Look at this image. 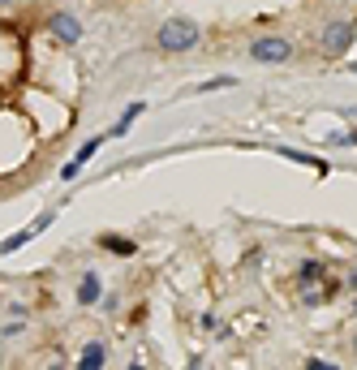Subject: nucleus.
<instances>
[{
    "mask_svg": "<svg viewBox=\"0 0 357 370\" xmlns=\"http://www.w3.org/2000/svg\"><path fill=\"white\" fill-rule=\"evenodd\" d=\"M353 116H357V112H353Z\"/></svg>",
    "mask_w": 357,
    "mask_h": 370,
    "instance_id": "obj_20",
    "label": "nucleus"
},
{
    "mask_svg": "<svg viewBox=\"0 0 357 370\" xmlns=\"http://www.w3.org/2000/svg\"><path fill=\"white\" fill-rule=\"evenodd\" d=\"M280 155L284 160H293V164H305V168H314L319 177L327 172V160H319V155H305V151H293V146H280Z\"/></svg>",
    "mask_w": 357,
    "mask_h": 370,
    "instance_id": "obj_10",
    "label": "nucleus"
},
{
    "mask_svg": "<svg viewBox=\"0 0 357 370\" xmlns=\"http://www.w3.org/2000/svg\"><path fill=\"white\" fill-rule=\"evenodd\" d=\"M104 362H108V344L104 340H91L86 349H82V357H78V370H104Z\"/></svg>",
    "mask_w": 357,
    "mask_h": 370,
    "instance_id": "obj_7",
    "label": "nucleus"
},
{
    "mask_svg": "<svg viewBox=\"0 0 357 370\" xmlns=\"http://www.w3.org/2000/svg\"><path fill=\"white\" fill-rule=\"evenodd\" d=\"M353 353H357V336H353Z\"/></svg>",
    "mask_w": 357,
    "mask_h": 370,
    "instance_id": "obj_18",
    "label": "nucleus"
},
{
    "mask_svg": "<svg viewBox=\"0 0 357 370\" xmlns=\"http://www.w3.org/2000/svg\"><path fill=\"white\" fill-rule=\"evenodd\" d=\"M155 43L164 52H190V47H198V26L190 17H168L160 26V35H155Z\"/></svg>",
    "mask_w": 357,
    "mask_h": 370,
    "instance_id": "obj_1",
    "label": "nucleus"
},
{
    "mask_svg": "<svg viewBox=\"0 0 357 370\" xmlns=\"http://www.w3.org/2000/svg\"><path fill=\"white\" fill-rule=\"evenodd\" d=\"M233 86H237V78H228V73H224V78L202 82V86H198V95H202V91H233Z\"/></svg>",
    "mask_w": 357,
    "mask_h": 370,
    "instance_id": "obj_12",
    "label": "nucleus"
},
{
    "mask_svg": "<svg viewBox=\"0 0 357 370\" xmlns=\"http://www.w3.org/2000/svg\"><path fill=\"white\" fill-rule=\"evenodd\" d=\"M323 271H327V267H323L319 259H305V263L297 267V280H301V284H310V280H323Z\"/></svg>",
    "mask_w": 357,
    "mask_h": 370,
    "instance_id": "obj_11",
    "label": "nucleus"
},
{
    "mask_svg": "<svg viewBox=\"0 0 357 370\" xmlns=\"http://www.w3.org/2000/svg\"><path fill=\"white\" fill-rule=\"evenodd\" d=\"M349 288H353V293H357V271H353V280H349Z\"/></svg>",
    "mask_w": 357,
    "mask_h": 370,
    "instance_id": "obj_15",
    "label": "nucleus"
},
{
    "mask_svg": "<svg viewBox=\"0 0 357 370\" xmlns=\"http://www.w3.org/2000/svg\"><path fill=\"white\" fill-rule=\"evenodd\" d=\"M130 370H146V366H142V362H130Z\"/></svg>",
    "mask_w": 357,
    "mask_h": 370,
    "instance_id": "obj_16",
    "label": "nucleus"
},
{
    "mask_svg": "<svg viewBox=\"0 0 357 370\" xmlns=\"http://www.w3.org/2000/svg\"><path fill=\"white\" fill-rule=\"evenodd\" d=\"M305 370H340V366H331V362H319V357H310V362H305Z\"/></svg>",
    "mask_w": 357,
    "mask_h": 370,
    "instance_id": "obj_13",
    "label": "nucleus"
},
{
    "mask_svg": "<svg viewBox=\"0 0 357 370\" xmlns=\"http://www.w3.org/2000/svg\"><path fill=\"white\" fill-rule=\"evenodd\" d=\"M99 250H108L116 259H134L138 254V241L134 237H121V233H99Z\"/></svg>",
    "mask_w": 357,
    "mask_h": 370,
    "instance_id": "obj_5",
    "label": "nucleus"
},
{
    "mask_svg": "<svg viewBox=\"0 0 357 370\" xmlns=\"http://www.w3.org/2000/svg\"><path fill=\"white\" fill-rule=\"evenodd\" d=\"M142 112H146V104H130V108H125V112H121V121H116V125L108 130V138H125V134H130V130H134V121H138Z\"/></svg>",
    "mask_w": 357,
    "mask_h": 370,
    "instance_id": "obj_9",
    "label": "nucleus"
},
{
    "mask_svg": "<svg viewBox=\"0 0 357 370\" xmlns=\"http://www.w3.org/2000/svg\"><path fill=\"white\" fill-rule=\"evenodd\" d=\"M47 31H52L65 47H78V39H82V22L73 17V13H47Z\"/></svg>",
    "mask_w": 357,
    "mask_h": 370,
    "instance_id": "obj_4",
    "label": "nucleus"
},
{
    "mask_svg": "<svg viewBox=\"0 0 357 370\" xmlns=\"http://www.w3.org/2000/svg\"><path fill=\"white\" fill-rule=\"evenodd\" d=\"M47 370H61V366H47Z\"/></svg>",
    "mask_w": 357,
    "mask_h": 370,
    "instance_id": "obj_19",
    "label": "nucleus"
},
{
    "mask_svg": "<svg viewBox=\"0 0 357 370\" xmlns=\"http://www.w3.org/2000/svg\"><path fill=\"white\" fill-rule=\"evenodd\" d=\"M250 61H259V65H284V61H293V43L289 39H275V35L254 39L250 43Z\"/></svg>",
    "mask_w": 357,
    "mask_h": 370,
    "instance_id": "obj_3",
    "label": "nucleus"
},
{
    "mask_svg": "<svg viewBox=\"0 0 357 370\" xmlns=\"http://www.w3.org/2000/svg\"><path fill=\"white\" fill-rule=\"evenodd\" d=\"M353 39H357V17H353V22L340 17V22H327V26H323L319 47H323L327 56H344L349 47H353Z\"/></svg>",
    "mask_w": 357,
    "mask_h": 370,
    "instance_id": "obj_2",
    "label": "nucleus"
},
{
    "mask_svg": "<svg viewBox=\"0 0 357 370\" xmlns=\"http://www.w3.org/2000/svg\"><path fill=\"white\" fill-rule=\"evenodd\" d=\"M9 5H13V0H0V9H9Z\"/></svg>",
    "mask_w": 357,
    "mask_h": 370,
    "instance_id": "obj_17",
    "label": "nucleus"
},
{
    "mask_svg": "<svg viewBox=\"0 0 357 370\" xmlns=\"http://www.w3.org/2000/svg\"><path fill=\"white\" fill-rule=\"evenodd\" d=\"M104 138H108V134H104ZM104 138H91V142H82V151H78V155H73V160L61 168V177H65V181H73V177H78V172L91 164V155L99 151V146H104Z\"/></svg>",
    "mask_w": 357,
    "mask_h": 370,
    "instance_id": "obj_6",
    "label": "nucleus"
},
{
    "mask_svg": "<svg viewBox=\"0 0 357 370\" xmlns=\"http://www.w3.org/2000/svg\"><path fill=\"white\" fill-rule=\"evenodd\" d=\"M336 142H349V146H357V130H353V134H340Z\"/></svg>",
    "mask_w": 357,
    "mask_h": 370,
    "instance_id": "obj_14",
    "label": "nucleus"
},
{
    "mask_svg": "<svg viewBox=\"0 0 357 370\" xmlns=\"http://www.w3.org/2000/svg\"><path fill=\"white\" fill-rule=\"evenodd\" d=\"M104 298V284H99V271H86L82 284H78V306H95Z\"/></svg>",
    "mask_w": 357,
    "mask_h": 370,
    "instance_id": "obj_8",
    "label": "nucleus"
}]
</instances>
